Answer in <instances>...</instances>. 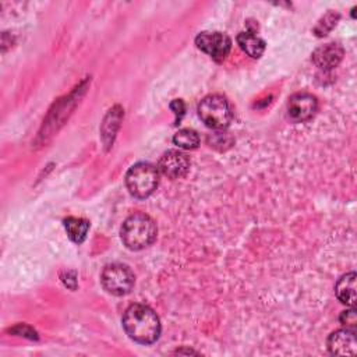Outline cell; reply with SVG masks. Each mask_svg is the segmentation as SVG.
Here are the masks:
<instances>
[{
    "mask_svg": "<svg viewBox=\"0 0 357 357\" xmlns=\"http://www.w3.org/2000/svg\"><path fill=\"white\" fill-rule=\"evenodd\" d=\"M126 333L137 343H153L160 335V321L156 312L145 304L130 305L123 315Z\"/></svg>",
    "mask_w": 357,
    "mask_h": 357,
    "instance_id": "obj_1",
    "label": "cell"
},
{
    "mask_svg": "<svg viewBox=\"0 0 357 357\" xmlns=\"http://www.w3.org/2000/svg\"><path fill=\"white\" fill-rule=\"evenodd\" d=\"M156 225L145 213L128 216L121 226V240L128 250L138 251L151 245L156 238Z\"/></svg>",
    "mask_w": 357,
    "mask_h": 357,
    "instance_id": "obj_2",
    "label": "cell"
},
{
    "mask_svg": "<svg viewBox=\"0 0 357 357\" xmlns=\"http://www.w3.org/2000/svg\"><path fill=\"white\" fill-rule=\"evenodd\" d=\"M159 170L152 163L139 162L132 165L126 174V185L135 198L149 197L158 187Z\"/></svg>",
    "mask_w": 357,
    "mask_h": 357,
    "instance_id": "obj_3",
    "label": "cell"
},
{
    "mask_svg": "<svg viewBox=\"0 0 357 357\" xmlns=\"http://www.w3.org/2000/svg\"><path fill=\"white\" fill-rule=\"evenodd\" d=\"M198 116L202 123L213 130H223L231 121L229 102L222 95H208L198 105Z\"/></svg>",
    "mask_w": 357,
    "mask_h": 357,
    "instance_id": "obj_4",
    "label": "cell"
},
{
    "mask_svg": "<svg viewBox=\"0 0 357 357\" xmlns=\"http://www.w3.org/2000/svg\"><path fill=\"white\" fill-rule=\"evenodd\" d=\"M103 289L114 296H124L131 291L135 278L132 271L124 264L106 265L100 275Z\"/></svg>",
    "mask_w": 357,
    "mask_h": 357,
    "instance_id": "obj_5",
    "label": "cell"
},
{
    "mask_svg": "<svg viewBox=\"0 0 357 357\" xmlns=\"http://www.w3.org/2000/svg\"><path fill=\"white\" fill-rule=\"evenodd\" d=\"M195 45L216 61L225 60L231 49L230 38L222 32H201L195 38Z\"/></svg>",
    "mask_w": 357,
    "mask_h": 357,
    "instance_id": "obj_6",
    "label": "cell"
},
{
    "mask_svg": "<svg viewBox=\"0 0 357 357\" xmlns=\"http://www.w3.org/2000/svg\"><path fill=\"white\" fill-rule=\"evenodd\" d=\"M318 109L317 98L307 92H298L289 98L287 113L289 117L296 123H303L310 120Z\"/></svg>",
    "mask_w": 357,
    "mask_h": 357,
    "instance_id": "obj_7",
    "label": "cell"
},
{
    "mask_svg": "<svg viewBox=\"0 0 357 357\" xmlns=\"http://www.w3.org/2000/svg\"><path fill=\"white\" fill-rule=\"evenodd\" d=\"M188 169H190L188 156L184 152L176 151V149H170L165 152L158 162V170L167 178H180L188 172Z\"/></svg>",
    "mask_w": 357,
    "mask_h": 357,
    "instance_id": "obj_8",
    "label": "cell"
},
{
    "mask_svg": "<svg viewBox=\"0 0 357 357\" xmlns=\"http://www.w3.org/2000/svg\"><path fill=\"white\" fill-rule=\"evenodd\" d=\"M328 349L336 356H354L357 353V340L353 329H339L329 335Z\"/></svg>",
    "mask_w": 357,
    "mask_h": 357,
    "instance_id": "obj_9",
    "label": "cell"
},
{
    "mask_svg": "<svg viewBox=\"0 0 357 357\" xmlns=\"http://www.w3.org/2000/svg\"><path fill=\"white\" fill-rule=\"evenodd\" d=\"M343 57V49L337 43H326L312 53V61L322 70H331L336 67Z\"/></svg>",
    "mask_w": 357,
    "mask_h": 357,
    "instance_id": "obj_10",
    "label": "cell"
},
{
    "mask_svg": "<svg viewBox=\"0 0 357 357\" xmlns=\"http://www.w3.org/2000/svg\"><path fill=\"white\" fill-rule=\"evenodd\" d=\"M335 293L343 304L354 307V304H356V273L349 272V273L343 275L335 286Z\"/></svg>",
    "mask_w": 357,
    "mask_h": 357,
    "instance_id": "obj_11",
    "label": "cell"
},
{
    "mask_svg": "<svg viewBox=\"0 0 357 357\" xmlns=\"http://www.w3.org/2000/svg\"><path fill=\"white\" fill-rule=\"evenodd\" d=\"M237 43L250 57L258 59L265 50V42L255 33L245 31L237 35Z\"/></svg>",
    "mask_w": 357,
    "mask_h": 357,
    "instance_id": "obj_12",
    "label": "cell"
},
{
    "mask_svg": "<svg viewBox=\"0 0 357 357\" xmlns=\"http://www.w3.org/2000/svg\"><path fill=\"white\" fill-rule=\"evenodd\" d=\"M64 227L67 230V234L68 237L79 244L85 240L86 237V233H88V229H89V222L82 219V218H74V216H70L64 220Z\"/></svg>",
    "mask_w": 357,
    "mask_h": 357,
    "instance_id": "obj_13",
    "label": "cell"
},
{
    "mask_svg": "<svg viewBox=\"0 0 357 357\" xmlns=\"http://www.w3.org/2000/svg\"><path fill=\"white\" fill-rule=\"evenodd\" d=\"M173 142L174 145H177L178 148L183 149H194L198 146L199 144V137L194 130L190 128H183L180 131H177L173 137Z\"/></svg>",
    "mask_w": 357,
    "mask_h": 357,
    "instance_id": "obj_14",
    "label": "cell"
},
{
    "mask_svg": "<svg viewBox=\"0 0 357 357\" xmlns=\"http://www.w3.org/2000/svg\"><path fill=\"white\" fill-rule=\"evenodd\" d=\"M340 319V324L347 328V329H353L356 328V324H357V317H356V310L354 308H350V310H346L340 314L339 317Z\"/></svg>",
    "mask_w": 357,
    "mask_h": 357,
    "instance_id": "obj_15",
    "label": "cell"
},
{
    "mask_svg": "<svg viewBox=\"0 0 357 357\" xmlns=\"http://www.w3.org/2000/svg\"><path fill=\"white\" fill-rule=\"evenodd\" d=\"M170 107L174 110L176 116H177V121L181 119V116L184 114V103L183 100L180 99H174L172 103H170Z\"/></svg>",
    "mask_w": 357,
    "mask_h": 357,
    "instance_id": "obj_16",
    "label": "cell"
}]
</instances>
